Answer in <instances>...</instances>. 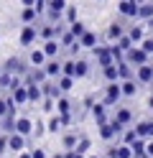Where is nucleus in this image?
<instances>
[{"label": "nucleus", "mask_w": 153, "mask_h": 158, "mask_svg": "<svg viewBox=\"0 0 153 158\" xmlns=\"http://www.w3.org/2000/svg\"><path fill=\"white\" fill-rule=\"evenodd\" d=\"M89 112H92V117H95L97 125L107 123V105H105V102H95V105L89 107Z\"/></svg>", "instance_id": "obj_15"}, {"label": "nucleus", "mask_w": 153, "mask_h": 158, "mask_svg": "<svg viewBox=\"0 0 153 158\" xmlns=\"http://www.w3.org/2000/svg\"><path fill=\"white\" fill-rule=\"evenodd\" d=\"M138 0H120L117 3V13L122 18H138Z\"/></svg>", "instance_id": "obj_6"}, {"label": "nucleus", "mask_w": 153, "mask_h": 158, "mask_svg": "<svg viewBox=\"0 0 153 158\" xmlns=\"http://www.w3.org/2000/svg\"><path fill=\"white\" fill-rule=\"evenodd\" d=\"M61 127H64V120H61V115H54V117L49 120V127H46V130H49V133H59Z\"/></svg>", "instance_id": "obj_34"}, {"label": "nucleus", "mask_w": 153, "mask_h": 158, "mask_svg": "<svg viewBox=\"0 0 153 158\" xmlns=\"http://www.w3.org/2000/svg\"><path fill=\"white\" fill-rule=\"evenodd\" d=\"M117 74H120V79H135V66L122 59V61H117Z\"/></svg>", "instance_id": "obj_20"}, {"label": "nucleus", "mask_w": 153, "mask_h": 158, "mask_svg": "<svg viewBox=\"0 0 153 158\" xmlns=\"http://www.w3.org/2000/svg\"><path fill=\"white\" fill-rule=\"evenodd\" d=\"M135 133H138V138H146V140H151V138H153V120H143V123H138V125H135Z\"/></svg>", "instance_id": "obj_22"}, {"label": "nucleus", "mask_w": 153, "mask_h": 158, "mask_svg": "<svg viewBox=\"0 0 153 158\" xmlns=\"http://www.w3.org/2000/svg\"><path fill=\"white\" fill-rule=\"evenodd\" d=\"M44 130H46V127H44V125H41V123L36 120V127H33V138H41V135H44Z\"/></svg>", "instance_id": "obj_43"}, {"label": "nucleus", "mask_w": 153, "mask_h": 158, "mask_svg": "<svg viewBox=\"0 0 153 158\" xmlns=\"http://www.w3.org/2000/svg\"><path fill=\"white\" fill-rule=\"evenodd\" d=\"M120 100H122V87H120V82H107L105 94H102V102H105L107 107H115Z\"/></svg>", "instance_id": "obj_4"}, {"label": "nucleus", "mask_w": 153, "mask_h": 158, "mask_svg": "<svg viewBox=\"0 0 153 158\" xmlns=\"http://www.w3.org/2000/svg\"><path fill=\"white\" fill-rule=\"evenodd\" d=\"M115 120H117L120 125H125V127H128V125L133 123V112L128 110V107H117V110H115Z\"/></svg>", "instance_id": "obj_25"}, {"label": "nucleus", "mask_w": 153, "mask_h": 158, "mask_svg": "<svg viewBox=\"0 0 153 158\" xmlns=\"http://www.w3.org/2000/svg\"><path fill=\"white\" fill-rule=\"evenodd\" d=\"M33 8L38 10V15H44V13H46V8H49V0H36V5H33Z\"/></svg>", "instance_id": "obj_41"}, {"label": "nucleus", "mask_w": 153, "mask_h": 158, "mask_svg": "<svg viewBox=\"0 0 153 158\" xmlns=\"http://www.w3.org/2000/svg\"><path fill=\"white\" fill-rule=\"evenodd\" d=\"M3 69H5V72H13V74L26 77L28 69H31V61H28V59H20V56H10V59H5Z\"/></svg>", "instance_id": "obj_2"}, {"label": "nucleus", "mask_w": 153, "mask_h": 158, "mask_svg": "<svg viewBox=\"0 0 153 158\" xmlns=\"http://www.w3.org/2000/svg\"><path fill=\"white\" fill-rule=\"evenodd\" d=\"M138 3H146V0H138Z\"/></svg>", "instance_id": "obj_51"}, {"label": "nucleus", "mask_w": 153, "mask_h": 158, "mask_svg": "<svg viewBox=\"0 0 153 158\" xmlns=\"http://www.w3.org/2000/svg\"><path fill=\"white\" fill-rule=\"evenodd\" d=\"M148 107H151V110H153V94L148 97Z\"/></svg>", "instance_id": "obj_49"}, {"label": "nucleus", "mask_w": 153, "mask_h": 158, "mask_svg": "<svg viewBox=\"0 0 153 158\" xmlns=\"http://www.w3.org/2000/svg\"><path fill=\"white\" fill-rule=\"evenodd\" d=\"M151 18H153V3L146 0V3L138 5V21H151Z\"/></svg>", "instance_id": "obj_28"}, {"label": "nucleus", "mask_w": 153, "mask_h": 158, "mask_svg": "<svg viewBox=\"0 0 153 158\" xmlns=\"http://www.w3.org/2000/svg\"><path fill=\"white\" fill-rule=\"evenodd\" d=\"M33 127H36V123L31 120V117H26V115H20V117H15V133H20V135H33Z\"/></svg>", "instance_id": "obj_10"}, {"label": "nucleus", "mask_w": 153, "mask_h": 158, "mask_svg": "<svg viewBox=\"0 0 153 158\" xmlns=\"http://www.w3.org/2000/svg\"><path fill=\"white\" fill-rule=\"evenodd\" d=\"M13 79H15V74L13 72H0V89H10V84H13Z\"/></svg>", "instance_id": "obj_33"}, {"label": "nucleus", "mask_w": 153, "mask_h": 158, "mask_svg": "<svg viewBox=\"0 0 153 158\" xmlns=\"http://www.w3.org/2000/svg\"><path fill=\"white\" fill-rule=\"evenodd\" d=\"M64 18H66V26H69V23H74V21H77V8H74V5H66Z\"/></svg>", "instance_id": "obj_39"}, {"label": "nucleus", "mask_w": 153, "mask_h": 158, "mask_svg": "<svg viewBox=\"0 0 153 158\" xmlns=\"http://www.w3.org/2000/svg\"><path fill=\"white\" fill-rule=\"evenodd\" d=\"M92 54H95V59H97V64H100V66L115 64V56H112L110 46H95V48H92Z\"/></svg>", "instance_id": "obj_7"}, {"label": "nucleus", "mask_w": 153, "mask_h": 158, "mask_svg": "<svg viewBox=\"0 0 153 158\" xmlns=\"http://www.w3.org/2000/svg\"><path fill=\"white\" fill-rule=\"evenodd\" d=\"M66 158H87V153H79V151H66Z\"/></svg>", "instance_id": "obj_44"}, {"label": "nucleus", "mask_w": 153, "mask_h": 158, "mask_svg": "<svg viewBox=\"0 0 153 158\" xmlns=\"http://www.w3.org/2000/svg\"><path fill=\"white\" fill-rule=\"evenodd\" d=\"M64 74H69V77H74V56H69L66 61H64Z\"/></svg>", "instance_id": "obj_40"}, {"label": "nucleus", "mask_w": 153, "mask_h": 158, "mask_svg": "<svg viewBox=\"0 0 153 158\" xmlns=\"http://www.w3.org/2000/svg\"><path fill=\"white\" fill-rule=\"evenodd\" d=\"M125 61H130L133 66H140V64H148V61H151V54H148L140 44H135L133 48L125 51Z\"/></svg>", "instance_id": "obj_1"}, {"label": "nucleus", "mask_w": 153, "mask_h": 158, "mask_svg": "<svg viewBox=\"0 0 153 158\" xmlns=\"http://www.w3.org/2000/svg\"><path fill=\"white\" fill-rule=\"evenodd\" d=\"M146 156H148V158H153V138L146 143Z\"/></svg>", "instance_id": "obj_45"}, {"label": "nucleus", "mask_w": 153, "mask_h": 158, "mask_svg": "<svg viewBox=\"0 0 153 158\" xmlns=\"http://www.w3.org/2000/svg\"><path fill=\"white\" fill-rule=\"evenodd\" d=\"M120 140H122V143H128V145H133V143L138 140L135 127H125V130H122V135H120Z\"/></svg>", "instance_id": "obj_32"}, {"label": "nucleus", "mask_w": 153, "mask_h": 158, "mask_svg": "<svg viewBox=\"0 0 153 158\" xmlns=\"http://www.w3.org/2000/svg\"><path fill=\"white\" fill-rule=\"evenodd\" d=\"M59 41L64 44V46H71V44H74V41H79V38H77V36H74V33H71L69 28H66V31H64V33L59 36Z\"/></svg>", "instance_id": "obj_36"}, {"label": "nucleus", "mask_w": 153, "mask_h": 158, "mask_svg": "<svg viewBox=\"0 0 153 158\" xmlns=\"http://www.w3.org/2000/svg\"><path fill=\"white\" fill-rule=\"evenodd\" d=\"M89 158H100V156H89Z\"/></svg>", "instance_id": "obj_50"}, {"label": "nucleus", "mask_w": 153, "mask_h": 158, "mask_svg": "<svg viewBox=\"0 0 153 158\" xmlns=\"http://www.w3.org/2000/svg\"><path fill=\"white\" fill-rule=\"evenodd\" d=\"M89 145H92V140H89L87 135H82V138H79V143H77V148H74V151H79V153H87V151H89Z\"/></svg>", "instance_id": "obj_37"}, {"label": "nucleus", "mask_w": 153, "mask_h": 158, "mask_svg": "<svg viewBox=\"0 0 153 158\" xmlns=\"http://www.w3.org/2000/svg\"><path fill=\"white\" fill-rule=\"evenodd\" d=\"M79 133H66L64 135V140H61V143H64V151H74V148H77V143H79Z\"/></svg>", "instance_id": "obj_29"}, {"label": "nucleus", "mask_w": 153, "mask_h": 158, "mask_svg": "<svg viewBox=\"0 0 153 158\" xmlns=\"http://www.w3.org/2000/svg\"><path fill=\"white\" fill-rule=\"evenodd\" d=\"M31 156H33V158H46V153L41 151V148H33V151H31Z\"/></svg>", "instance_id": "obj_46"}, {"label": "nucleus", "mask_w": 153, "mask_h": 158, "mask_svg": "<svg viewBox=\"0 0 153 158\" xmlns=\"http://www.w3.org/2000/svg\"><path fill=\"white\" fill-rule=\"evenodd\" d=\"M64 13H66V0H49V8H46V21H51V23H59L61 18H64Z\"/></svg>", "instance_id": "obj_3"}, {"label": "nucleus", "mask_w": 153, "mask_h": 158, "mask_svg": "<svg viewBox=\"0 0 153 158\" xmlns=\"http://www.w3.org/2000/svg\"><path fill=\"white\" fill-rule=\"evenodd\" d=\"M20 21L23 23H36L38 21V10L33 5H23V10H20Z\"/></svg>", "instance_id": "obj_23"}, {"label": "nucleus", "mask_w": 153, "mask_h": 158, "mask_svg": "<svg viewBox=\"0 0 153 158\" xmlns=\"http://www.w3.org/2000/svg\"><path fill=\"white\" fill-rule=\"evenodd\" d=\"M23 5H36V0H20Z\"/></svg>", "instance_id": "obj_48"}, {"label": "nucleus", "mask_w": 153, "mask_h": 158, "mask_svg": "<svg viewBox=\"0 0 153 158\" xmlns=\"http://www.w3.org/2000/svg\"><path fill=\"white\" fill-rule=\"evenodd\" d=\"M107 158H133V145L122 140L117 145H107Z\"/></svg>", "instance_id": "obj_5"}, {"label": "nucleus", "mask_w": 153, "mask_h": 158, "mask_svg": "<svg viewBox=\"0 0 153 158\" xmlns=\"http://www.w3.org/2000/svg\"><path fill=\"white\" fill-rule=\"evenodd\" d=\"M0 72H3V66H0Z\"/></svg>", "instance_id": "obj_52"}, {"label": "nucleus", "mask_w": 153, "mask_h": 158, "mask_svg": "<svg viewBox=\"0 0 153 158\" xmlns=\"http://www.w3.org/2000/svg\"><path fill=\"white\" fill-rule=\"evenodd\" d=\"M5 151H10V148H8V133L0 135V156H3Z\"/></svg>", "instance_id": "obj_42"}, {"label": "nucleus", "mask_w": 153, "mask_h": 158, "mask_svg": "<svg viewBox=\"0 0 153 158\" xmlns=\"http://www.w3.org/2000/svg\"><path fill=\"white\" fill-rule=\"evenodd\" d=\"M102 77H105L107 82H120V74H117V61H115V64L102 66Z\"/></svg>", "instance_id": "obj_27"}, {"label": "nucleus", "mask_w": 153, "mask_h": 158, "mask_svg": "<svg viewBox=\"0 0 153 158\" xmlns=\"http://www.w3.org/2000/svg\"><path fill=\"white\" fill-rule=\"evenodd\" d=\"M28 87V102L31 105H36V102H44V87L36 84V82H26Z\"/></svg>", "instance_id": "obj_14"}, {"label": "nucleus", "mask_w": 153, "mask_h": 158, "mask_svg": "<svg viewBox=\"0 0 153 158\" xmlns=\"http://www.w3.org/2000/svg\"><path fill=\"white\" fill-rule=\"evenodd\" d=\"M89 74V61H84V59H74V79H82Z\"/></svg>", "instance_id": "obj_26"}, {"label": "nucleus", "mask_w": 153, "mask_h": 158, "mask_svg": "<svg viewBox=\"0 0 153 158\" xmlns=\"http://www.w3.org/2000/svg\"><path fill=\"white\" fill-rule=\"evenodd\" d=\"M56 84H59L64 92H71V89H74V77H69V74H61V77L56 79Z\"/></svg>", "instance_id": "obj_31"}, {"label": "nucleus", "mask_w": 153, "mask_h": 158, "mask_svg": "<svg viewBox=\"0 0 153 158\" xmlns=\"http://www.w3.org/2000/svg\"><path fill=\"white\" fill-rule=\"evenodd\" d=\"M69 31L74 33L77 38H82V36H84V31H87V26L82 23V21H74V23H69Z\"/></svg>", "instance_id": "obj_35"}, {"label": "nucleus", "mask_w": 153, "mask_h": 158, "mask_svg": "<svg viewBox=\"0 0 153 158\" xmlns=\"http://www.w3.org/2000/svg\"><path fill=\"white\" fill-rule=\"evenodd\" d=\"M138 84H140L138 79H120V87H122V97H135V94H138V89H140Z\"/></svg>", "instance_id": "obj_18"}, {"label": "nucleus", "mask_w": 153, "mask_h": 158, "mask_svg": "<svg viewBox=\"0 0 153 158\" xmlns=\"http://www.w3.org/2000/svg\"><path fill=\"white\" fill-rule=\"evenodd\" d=\"M8 112H10V102H8V97H0V120H3V117H8Z\"/></svg>", "instance_id": "obj_38"}, {"label": "nucleus", "mask_w": 153, "mask_h": 158, "mask_svg": "<svg viewBox=\"0 0 153 158\" xmlns=\"http://www.w3.org/2000/svg\"><path fill=\"white\" fill-rule=\"evenodd\" d=\"M56 112L59 115H74V102H71L66 94H61L56 100Z\"/></svg>", "instance_id": "obj_19"}, {"label": "nucleus", "mask_w": 153, "mask_h": 158, "mask_svg": "<svg viewBox=\"0 0 153 158\" xmlns=\"http://www.w3.org/2000/svg\"><path fill=\"white\" fill-rule=\"evenodd\" d=\"M97 41H100V36H97L95 31H84V36L79 38L82 48H95V46H97Z\"/></svg>", "instance_id": "obj_24"}, {"label": "nucleus", "mask_w": 153, "mask_h": 158, "mask_svg": "<svg viewBox=\"0 0 153 158\" xmlns=\"http://www.w3.org/2000/svg\"><path fill=\"white\" fill-rule=\"evenodd\" d=\"M36 38H38V28H36V23H26L23 31H20V36H18L20 46H31Z\"/></svg>", "instance_id": "obj_8"}, {"label": "nucleus", "mask_w": 153, "mask_h": 158, "mask_svg": "<svg viewBox=\"0 0 153 158\" xmlns=\"http://www.w3.org/2000/svg\"><path fill=\"white\" fill-rule=\"evenodd\" d=\"M28 61H31V66H44L49 61V56H46L44 48H33V51L28 54Z\"/></svg>", "instance_id": "obj_21"}, {"label": "nucleus", "mask_w": 153, "mask_h": 158, "mask_svg": "<svg viewBox=\"0 0 153 158\" xmlns=\"http://www.w3.org/2000/svg\"><path fill=\"white\" fill-rule=\"evenodd\" d=\"M61 46H64V44H61L59 38H49V41H44V46H41V48L46 51L49 59H56V56L61 54Z\"/></svg>", "instance_id": "obj_16"}, {"label": "nucleus", "mask_w": 153, "mask_h": 158, "mask_svg": "<svg viewBox=\"0 0 153 158\" xmlns=\"http://www.w3.org/2000/svg\"><path fill=\"white\" fill-rule=\"evenodd\" d=\"M128 36H130L135 44H140L143 38H146V28H143V26H130V28H128Z\"/></svg>", "instance_id": "obj_30"}, {"label": "nucleus", "mask_w": 153, "mask_h": 158, "mask_svg": "<svg viewBox=\"0 0 153 158\" xmlns=\"http://www.w3.org/2000/svg\"><path fill=\"white\" fill-rule=\"evenodd\" d=\"M18 158H33V156H31V153H23V151H20V153H18Z\"/></svg>", "instance_id": "obj_47"}, {"label": "nucleus", "mask_w": 153, "mask_h": 158, "mask_svg": "<svg viewBox=\"0 0 153 158\" xmlns=\"http://www.w3.org/2000/svg\"><path fill=\"white\" fill-rule=\"evenodd\" d=\"M0 158H5V156H0Z\"/></svg>", "instance_id": "obj_53"}, {"label": "nucleus", "mask_w": 153, "mask_h": 158, "mask_svg": "<svg viewBox=\"0 0 153 158\" xmlns=\"http://www.w3.org/2000/svg\"><path fill=\"white\" fill-rule=\"evenodd\" d=\"M8 148H10V151H13V153H20V151H23V148H26V135H20V133H8Z\"/></svg>", "instance_id": "obj_12"}, {"label": "nucleus", "mask_w": 153, "mask_h": 158, "mask_svg": "<svg viewBox=\"0 0 153 158\" xmlns=\"http://www.w3.org/2000/svg\"><path fill=\"white\" fill-rule=\"evenodd\" d=\"M135 79L140 84H153V64L148 61V64L135 66Z\"/></svg>", "instance_id": "obj_9"}, {"label": "nucleus", "mask_w": 153, "mask_h": 158, "mask_svg": "<svg viewBox=\"0 0 153 158\" xmlns=\"http://www.w3.org/2000/svg\"><path fill=\"white\" fill-rule=\"evenodd\" d=\"M44 69H46L49 79H59L61 74H64V64L59 61V56H56V59H49V61L44 64Z\"/></svg>", "instance_id": "obj_11"}, {"label": "nucleus", "mask_w": 153, "mask_h": 158, "mask_svg": "<svg viewBox=\"0 0 153 158\" xmlns=\"http://www.w3.org/2000/svg\"><path fill=\"white\" fill-rule=\"evenodd\" d=\"M10 94H13V100H15V105H18V107L31 105V102H28V87H26V82L20 84V87H15V89H10Z\"/></svg>", "instance_id": "obj_17"}, {"label": "nucleus", "mask_w": 153, "mask_h": 158, "mask_svg": "<svg viewBox=\"0 0 153 158\" xmlns=\"http://www.w3.org/2000/svg\"><path fill=\"white\" fill-rule=\"evenodd\" d=\"M122 33H128V31H125V26H122L120 21H115V23H110V26H107V31H105V38H107L110 44H115V41H117V38H120Z\"/></svg>", "instance_id": "obj_13"}]
</instances>
